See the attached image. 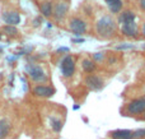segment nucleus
<instances>
[{"mask_svg": "<svg viewBox=\"0 0 145 139\" xmlns=\"http://www.w3.org/2000/svg\"><path fill=\"white\" fill-rule=\"evenodd\" d=\"M94 28H95V33L99 38H110L115 37L116 32H117V23L113 19V17L108 13L101 12L98 14V17L95 18V23H94Z\"/></svg>", "mask_w": 145, "mask_h": 139, "instance_id": "f257e3e1", "label": "nucleus"}, {"mask_svg": "<svg viewBox=\"0 0 145 139\" xmlns=\"http://www.w3.org/2000/svg\"><path fill=\"white\" fill-rule=\"evenodd\" d=\"M118 24L121 27V33L126 37H136L139 33L138 23H136V14L130 9L123 10L118 15Z\"/></svg>", "mask_w": 145, "mask_h": 139, "instance_id": "f03ea898", "label": "nucleus"}, {"mask_svg": "<svg viewBox=\"0 0 145 139\" xmlns=\"http://www.w3.org/2000/svg\"><path fill=\"white\" fill-rule=\"evenodd\" d=\"M145 112V98H135L126 104L123 109L121 110V114L123 116H138Z\"/></svg>", "mask_w": 145, "mask_h": 139, "instance_id": "7ed1b4c3", "label": "nucleus"}, {"mask_svg": "<svg viewBox=\"0 0 145 139\" xmlns=\"http://www.w3.org/2000/svg\"><path fill=\"white\" fill-rule=\"evenodd\" d=\"M25 71H27L28 77L31 78V81L38 84H43L47 81V74H46L45 69L40 65V64L31 63L25 65Z\"/></svg>", "mask_w": 145, "mask_h": 139, "instance_id": "20e7f679", "label": "nucleus"}, {"mask_svg": "<svg viewBox=\"0 0 145 139\" xmlns=\"http://www.w3.org/2000/svg\"><path fill=\"white\" fill-rule=\"evenodd\" d=\"M70 7V0H54L52 1V15L56 20H63L66 17Z\"/></svg>", "mask_w": 145, "mask_h": 139, "instance_id": "39448f33", "label": "nucleus"}, {"mask_svg": "<svg viewBox=\"0 0 145 139\" xmlns=\"http://www.w3.org/2000/svg\"><path fill=\"white\" fill-rule=\"evenodd\" d=\"M69 28L74 35L82 36L87 32L88 30V23L85 22V19H83L79 15H74L71 17V19L69 20Z\"/></svg>", "mask_w": 145, "mask_h": 139, "instance_id": "423d86ee", "label": "nucleus"}, {"mask_svg": "<svg viewBox=\"0 0 145 139\" xmlns=\"http://www.w3.org/2000/svg\"><path fill=\"white\" fill-rule=\"evenodd\" d=\"M84 84L90 89V91H101L105 87V81L99 74L90 73L87 74L84 78Z\"/></svg>", "mask_w": 145, "mask_h": 139, "instance_id": "0eeeda50", "label": "nucleus"}, {"mask_svg": "<svg viewBox=\"0 0 145 139\" xmlns=\"http://www.w3.org/2000/svg\"><path fill=\"white\" fill-rule=\"evenodd\" d=\"M75 68H76V64H75V59L71 55H66L65 58L61 60L60 64V69L61 73L64 77L66 78H71L75 74Z\"/></svg>", "mask_w": 145, "mask_h": 139, "instance_id": "6e6552de", "label": "nucleus"}, {"mask_svg": "<svg viewBox=\"0 0 145 139\" xmlns=\"http://www.w3.org/2000/svg\"><path fill=\"white\" fill-rule=\"evenodd\" d=\"M32 93L36 97H42V98H50L55 94V88L50 84H36L32 88Z\"/></svg>", "mask_w": 145, "mask_h": 139, "instance_id": "1a4fd4ad", "label": "nucleus"}, {"mask_svg": "<svg viewBox=\"0 0 145 139\" xmlns=\"http://www.w3.org/2000/svg\"><path fill=\"white\" fill-rule=\"evenodd\" d=\"M3 19L7 23V26H14L15 27L20 22V15L15 10H9V12L3 13Z\"/></svg>", "mask_w": 145, "mask_h": 139, "instance_id": "9d476101", "label": "nucleus"}, {"mask_svg": "<svg viewBox=\"0 0 145 139\" xmlns=\"http://www.w3.org/2000/svg\"><path fill=\"white\" fill-rule=\"evenodd\" d=\"M110 137L112 139H133V130L118 129L110 132Z\"/></svg>", "mask_w": 145, "mask_h": 139, "instance_id": "9b49d317", "label": "nucleus"}, {"mask_svg": "<svg viewBox=\"0 0 145 139\" xmlns=\"http://www.w3.org/2000/svg\"><path fill=\"white\" fill-rule=\"evenodd\" d=\"M50 127L55 133H60L64 127V117L59 116V115H54L50 119Z\"/></svg>", "mask_w": 145, "mask_h": 139, "instance_id": "f8f14e48", "label": "nucleus"}, {"mask_svg": "<svg viewBox=\"0 0 145 139\" xmlns=\"http://www.w3.org/2000/svg\"><path fill=\"white\" fill-rule=\"evenodd\" d=\"M106 5L108 7V9H110V12L112 13V14H117V13L121 12V9H122V0H105Z\"/></svg>", "mask_w": 145, "mask_h": 139, "instance_id": "ddd939ff", "label": "nucleus"}, {"mask_svg": "<svg viewBox=\"0 0 145 139\" xmlns=\"http://www.w3.org/2000/svg\"><path fill=\"white\" fill-rule=\"evenodd\" d=\"M40 12L43 17L50 18L52 15V1L51 0H43L40 4Z\"/></svg>", "mask_w": 145, "mask_h": 139, "instance_id": "4468645a", "label": "nucleus"}, {"mask_svg": "<svg viewBox=\"0 0 145 139\" xmlns=\"http://www.w3.org/2000/svg\"><path fill=\"white\" fill-rule=\"evenodd\" d=\"M10 121L8 119H0V139H5L10 132Z\"/></svg>", "mask_w": 145, "mask_h": 139, "instance_id": "2eb2a0df", "label": "nucleus"}, {"mask_svg": "<svg viewBox=\"0 0 145 139\" xmlns=\"http://www.w3.org/2000/svg\"><path fill=\"white\" fill-rule=\"evenodd\" d=\"M82 68H83V70H84V73L90 74L97 69V64H95L92 59L85 58V59H83V61H82Z\"/></svg>", "mask_w": 145, "mask_h": 139, "instance_id": "dca6fc26", "label": "nucleus"}, {"mask_svg": "<svg viewBox=\"0 0 145 139\" xmlns=\"http://www.w3.org/2000/svg\"><path fill=\"white\" fill-rule=\"evenodd\" d=\"M3 31L9 36H17L18 35V30L14 27V26H4V27H3Z\"/></svg>", "mask_w": 145, "mask_h": 139, "instance_id": "f3484780", "label": "nucleus"}, {"mask_svg": "<svg viewBox=\"0 0 145 139\" xmlns=\"http://www.w3.org/2000/svg\"><path fill=\"white\" fill-rule=\"evenodd\" d=\"M133 139H145V128L133 132Z\"/></svg>", "mask_w": 145, "mask_h": 139, "instance_id": "a211bd4d", "label": "nucleus"}, {"mask_svg": "<svg viewBox=\"0 0 145 139\" xmlns=\"http://www.w3.org/2000/svg\"><path fill=\"white\" fill-rule=\"evenodd\" d=\"M139 7L143 12H145V0H139Z\"/></svg>", "mask_w": 145, "mask_h": 139, "instance_id": "6ab92c4d", "label": "nucleus"}, {"mask_svg": "<svg viewBox=\"0 0 145 139\" xmlns=\"http://www.w3.org/2000/svg\"><path fill=\"white\" fill-rule=\"evenodd\" d=\"M133 47V45H120V46H117V50H121V49H131Z\"/></svg>", "mask_w": 145, "mask_h": 139, "instance_id": "aec40b11", "label": "nucleus"}, {"mask_svg": "<svg viewBox=\"0 0 145 139\" xmlns=\"http://www.w3.org/2000/svg\"><path fill=\"white\" fill-rule=\"evenodd\" d=\"M141 35H143V37H145V22L141 24Z\"/></svg>", "mask_w": 145, "mask_h": 139, "instance_id": "412c9836", "label": "nucleus"}, {"mask_svg": "<svg viewBox=\"0 0 145 139\" xmlns=\"http://www.w3.org/2000/svg\"><path fill=\"white\" fill-rule=\"evenodd\" d=\"M63 51H64V52H68L69 49L68 47H61V49H59V50H57V52H63Z\"/></svg>", "mask_w": 145, "mask_h": 139, "instance_id": "4be33fe9", "label": "nucleus"}, {"mask_svg": "<svg viewBox=\"0 0 145 139\" xmlns=\"http://www.w3.org/2000/svg\"><path fill=\"white\" fill-rule=\"evenodd\" d=\"M40 22H41L40 18H36V19H35V23H33V26H40Z\"/></svg>", "mask_w": 145, "mask_h": 139, "instance_id": "5701e85b", "label": "nucleus"}, {"mask_svg": "<svg viewBox=\"0 0 145 139\" xmlns=\"http://www.w3.org/2000/svg\"><path fill=\"white\" fill-rule=\"evenodd\" d=\"M140 119H141V120H144V121H145V112H144L143 115H141V117H140Z\"/></svg>", "mask_w": 145, "mask_h": 139, "instance_id": "b1692460", "label": "nucleus"}, {"mask_svg": "<svg viewBox=\"0 0 145 139\" xmlns=\"http://www.w3.org/2000/svg\"><path fill=\"white\" fill-rule=\"evenodd\" d=\"M0 38H1V33H0Z\"/></svg>", "mask_w": 145, "mask_h": 139, "instance_id": "393cba45", "label": "nucleus"}, {"mask_svg": "<svg viewBox=\"0 0 145 139\" xmlns=\"http://www.w3.org/2000/svg\"><path fill=\"white\" fill-rule=\"evenodd\" d=\"M144 98H145V96H144Z\"/></svg>", "mask_w": 145, "mask_h": 139, "instance_id": "a878e982", "label": "nucleus"}, {"mask_svg": "<svg viewBox=\"0 0 145 139\" xmlns=\"http://www.w3.org/2000/svg\"><path fill=\"white\" fill-rule=\"evenodd\" d=\"M144 47H145V46H144Z\"/></svg>", "mask_w": 145, "mask_h": 139, "instance_id": "bb28decb", "label": "nucleus"}]
</instances>
